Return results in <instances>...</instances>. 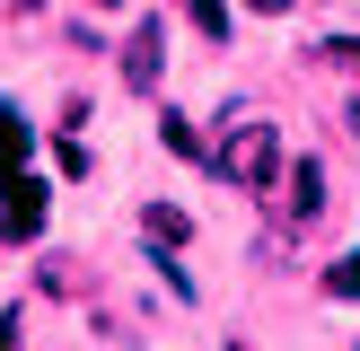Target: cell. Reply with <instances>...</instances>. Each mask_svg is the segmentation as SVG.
<instances>
[{
    "mask_svg": "<svg viewBox=\"0 0 360 351\" xmlns=\"http://www.w3.org/2000/svg\"><path fill=\"white\" fill-rule=\"evenodd\" d=\"M211 167H220V185H246V193H273L281 185V132L273 123H229V140H220V158H211Z\"/></svg>",
    "mask_w": 360,
    "mask_h": 351,
    "instance_id": "cell-1",
    "label": "cell"
},
{
    "mask_svg": "<svg viewBox=\"0 0 360 351\" xmlns=\"http://www.w3.org/2000/svg\"><path fill=\"white\" fill-rule=\"evenodd\" d=\"M44 237V176L35 167H0V246Z\"/></svg>",
    "mask_w": 360,
    "mask_h": 351,
    "instance_id": "cell-2",
    "label": "cell"
},
{
    "mask_svg": "<svg viewBox=\"0 0 360 351\" xmlns=\"http://www.w3.org/2000/svg\"><path fill=\"white\" fill-rule=\"evenodd\" d=\"M158 62H167V27H132L123 35V88H132V97L158 88Z\"/></svg>",
    "mask_w": 360,
    "mask_h": 351,
    "instance_id": "cell-3",
    "label": "cell"
},
{
    "mask_svg": "<svg viewBox=\"0 0 360 351\" xmlns=\"http://www.w3.org/2000/svg\"><path fill=\"white\" fill-rule=\"evenodd\" d=\"M281 176H290V211H299V220H316V211H326V167L299 158V167H281Z\"/></svg>",
    "mask_w": 360,
    "mask_h": 351,
    "instance_id": "cell-4",
    "label": "cell"
},
{
    "mask_svg": "<svg viewBox=\"0 0 360 351\" xmlns=\"http://www.w3.org/2000/svg\"><path fill=\"white\" fill-rule=\"evenodd\" d=\"M141 228H150L158 246H193V220H185L176 202H150V211H141Z\"/></svg>",
    "mask_w": 360,
    "mask_h": 351,
    "instance_id": "cell-5",
    "label": "cell"
},
{
    "mask_svg": "<svg viewBox=\"0 0 360 351\" xmlns=\"http://www.w3.org/2000/svg\"><path fill=\"white\" fill-rule=\"evenodd\" d=\"M0 167H27V114L0 105Z\"/></svg>",
    "mask_w": 360,
    "mask_h": 351,
    "instance_id": "cell-6",
    "label": "cell"
},
{
    "mask_svg": "<svg viewBox=\"0 0 360 351\" xmlns=\"http://www.w3.org/2000/svg\"><path fill=\"white\" fill-rule=\"evenodd\" d=\"M326 298H360V255H343V263H326Z\"/></svg>",
    "mask_w": 360,
    "mask_h": 351,
    "instance_id": "cell-7",
    "label": "cell"
},
{
    "mask_svg": "<svg viewBox=\"0 0 360 351\" xmlns=\"http://www.w3.org/2000/svg\"><path fill=\"white\" fill-rule=\"evenodd\" d=\"M158 132H167V150H176V158H202V132H193L185 114H167V123H158Z\"/></svg>",
    "mask_w": 360,
    "mask_h": 351,
    "instance_id": "cell-8",
    "label": "cell"
},
{
    "mask_svg": "<svg viewBox=\"0 0 360 351\" xmlns=\"http://www.w3.org/2000/svg\"><path fill=\"white\" fill-rule=\"evenodd\" d=\"M185 9H193V27H202L211 44H220V35H229V9H220V0H185Z\"/></svg>",
    "mask_w": 360,
    "mask_h": 351,
    "instance_id": "cell-9",
    "label": "cell"
},
{
    "mask_svg": "<svg viewBox=\"0 0 360 351\" xmlns=\"http://www.w3.org/2000/svg\"><path fill=\"white\" fill-rule=\"evenodd\" d=\"M326 62H343V70H360V35H326Z\"/></svg>",
    "mask_w": 360,
    "mask_h": 351,
    "instance_id": "cell-10",
    "label": "cell"
},
{
    "mask_svg": "<svg viewBox=\"0 0 360 351\" xmlns=\"http://www.w3.org/2000/svg\"><path fill=\"white\" fill-rule=\"evenodd\" d=\"M246 9H281V0H246Z\"/></svg>",
    "mask_w": 360,
    "mask_h": 351,
    "instance_id": "cell-11",
    "label": "cell"
},
{
    "mask_svg": "<svg viewBox=\"0 0 360 351\" xmlns=\"http://www.w3.org/2000/svg\"><path fill=\"white\" fill-rule=\"evenodd\" d=\"M88 9H115V0H88Z\"/></svg>",
    "mask_w": 360,
    "mask_h": 351,
    "instance_id": "cell-12",
    "label": "cell"
}]
</instances>
